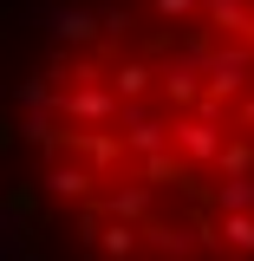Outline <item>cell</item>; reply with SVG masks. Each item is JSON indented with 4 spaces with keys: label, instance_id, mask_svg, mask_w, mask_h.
<instances>
[{
    "label": "cell",
    "instance_id": "1",
    "mask_svg": "<svg viewBox=\"0 0 254 261\" xmlns=\"http://www.w3.org/2000/svg\"><path fill=\"white\" fill-rule=\"evenodd\" d=\"M20 157L78 261H254V0H78L20 79Z\"/></svg>",
    "mask_w": 254,
    "mask_h": 261
}]
</instances>
